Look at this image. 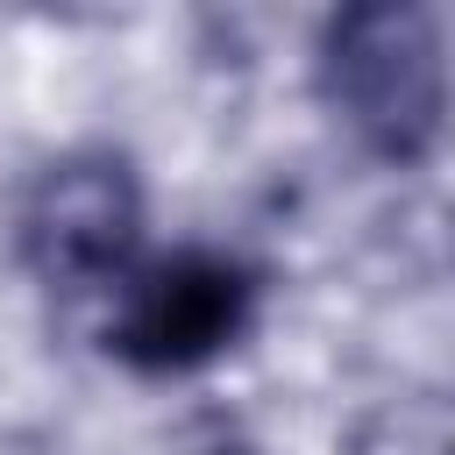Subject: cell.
Segmentation results:
<instances>
[{"instance_id": "obj_3", "label": "cell", "mask_w": 455, "mask_h": 455, "mask_svg": "<svg viewBox=\"0 0 455 455\" xmlns=\"http://www.w3.org/2000/svg\"><path fill=\"white\" fill-rule=\"evenodd\" d=\"M242 320H249V277L228 256L185 249V256L149 263L128 284L114 313V348L142 370H192L220 355L242 334Z\"/></svg>"}, {"instance_id": "obj_2", "label": "cell", "mask_w": 455, "mask_h": 455, "mask_svg": "<svg viewBox=\"0 0 455 455\" xmlns=\"http://www.w3.org/2000/svg\"><path fill=\"white\" fill-rule=\"evenodd\" d=\"M135 228H142L135 178L114 156H71V164H50L43 185L28 192L21 256L36 263V277L85 291V284H107L128 263Z\"/></svg>"}, {"instance_id": "obj_1", "label": "cell", "mask_w": 455, "mask_h": 455, "mask_svg": "<svg viewBox=\"0 0 455 455\" xmlns=\"http://www.w3.org/2000/svg\"><path fill=\"white\" fill-rule=\"evenodd\" d=\"M320 92L377 156H419L448 107V50L412 7H355L320 43Z\"/></svg>"}, {"instance_id": "obj_4", "label": "cell", "mask_w": 455, "mask_h": 455, "mask_svg": "<svg viewBox=\"0 0 455 455\" xmlns=\"http://www.w3.org/2000/svg\"><path fill=\"white\" fill-rule=\"evenodd\" d=\"M220 455H242V448H220Z\"/></svg>"}]
</instances>
